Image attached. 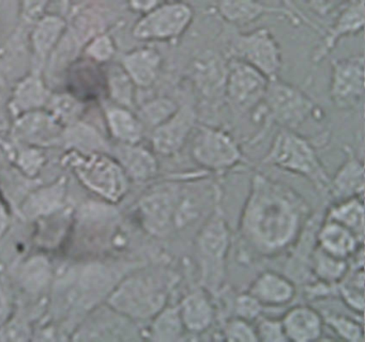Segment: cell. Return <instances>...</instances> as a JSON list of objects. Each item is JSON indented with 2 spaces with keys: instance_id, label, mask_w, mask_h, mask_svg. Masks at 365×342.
Segmentation results:
<instances>
[{
  "instance_id": "cell-22",
  "label": "cell",
  "mask_w": 365,
  "mask_h": 342,
  "mask_svg": "<svg viewBox=\"0 0 365 342\" xmlns=\"http://www.w3.org/2000/svg\"><path fill=\"white\" fill-rule=\"evenodd\" d=\"M247 292L262 306H284L296 296V284L284 274L273 271H262L250 284Z\"/></svg>"
},
{
  "instance_id": "cell-5",
  "label": "cell",
  "mask_w": 365,
  "mask_h": 342,
  "mask_svg": "<svg viewBox=\"0 0 365 342\" xmlns=\"http://www.w3.org/2000/svg\"><path fill=\"white\" fill-rule=\"evenodd\" d=\"M262 162L307 177L317 190L328 192L331 177L315 147L294 130L281 128L273 137Z\"/></svg>"
},
{
  "instance_id": "cell-32",
  "label": "cell",
  "mask_w": 365,
  "mask_h": 342,
  "mask_svg": "<svg viewBox=\"0 0 365 342\" xmlns=\"http://www.w3.org/2000/svg\"><path fill=\"white\" fill-rule=\"evenodd\" d=\"M61 143L69 149L84 153H106L110 151V145L101 134L93 126L80 121L63 128Z\"/></svg>"
},
{
  "instance_id": "cell-24",
  "label": "cell",
  "mask_w": 365,
  "mask_h": 342,
  "mask_svg": "<svg viewBox=\"0 0 365 342\" xmlns=\"http://www.w3.org/2000/svg\"><path fill=\"white\" fill-rule=\"evenodd\" d=\"M281 321L287 341L311 342L322 337V314L311 306H294L284 314Z\"/></svg>"
},
{
  "instance_id": "cell-36",
  "label": "cell",
  "mask_w": 365,
  "mask_h": 342,
  "mask_svg": "<svg viewBox=\"0 0 365 342\" xmlns=\"http://www.w3.org/2000/svg\"><path fill=\"white\" fill-rule=\"evenodd\" d=\"M180 104L168 96H158L145 102L138 109V119L144 125L145 130H151L168 121L177 110Z\"/></svg>"
},
{
  "instance_id": "cell-1",
  "label": "cell",
  "mask_w": 365,
  "mask_h": 342,
  "mask_svg": "<svg viewBox=\"0 0 365 342\" xmlns=\"http://www.w3.org/2000/svg\"><path fill=\"white\" fill-rule=\"evenodd\" d=\"M311 218V207L294 188L256 172L241 211L239 237L247 252L273 258L296 245Z\"/></svg>"
},
{
  "instance_id": "cell-34",
  "label": "cell",
  "mask_w": 365,
  "mask_h": 342,
  "mask_svg": "<svg viewBox=\"0 0 365 342\" xmlns=\"http://www.w3.org/2000/svg\"><path fill=\"white\" fill-rule=\"evenodd\" d=\"M349 269L347 260L331 256L315 245L311 254V273L317 281L336 284Z\"/></svg>"
},
{
  "instance_id": "cell-23",
  "label": "cell",
  "mask_w": 365,
  "mask_h": 342,
  "mask_svg": "<svg viewBox=\"0 0 365 342\" xmlns=\"http://www.w3.org/2000/svg\"><path fill=\"white\" fill-rule=\"evenodd\" d=\"M114 155L129 180L138 183L150 181L159 171V164L155 152H151L140 143H118L115 147Z\"/></svg>"
},
{
  "instance_id": "cell-25",
  "label": "cell",
  "mask_w": 365,
  "mask_h": 342,
  "mask_svg": "<svg viewBox=\"0 0 365 342\" xmlns=\"http://www.w3.org/2000/svg\"><path fill=\"white\" fill-rule=\"evenodd\" d=\"M54 271L50 260L43 254H35L19 265L16 280L19 288L31 297H43L52 288Z\"/></svg>"
},
{
  "instance_id": "cell-15",
  "label": "cell",
  "mask_w": 365,
  "mask_h": 342,
  "mask_svg": "<svg viewBox=\"0 0 365 342\" xmlns=\"http://www.w3.org/2000/svg\"><path fill=\"white\" fill-rule=\"evenodd\" d=\"M197 126V111L190 104L178 110L161 125L151 130L153 152L162 156H174L185 147Z\"/></svg>"
},
{
  "instance_id": "cell-7",
  "label": "cell",
  "mask_w": 365,
  "mask_h": 342,
  "mask_svg": "<svg viewBox=\"0 0 365 342\" xmlns=\"http://www.w3.org/2000/svg\"><path fill=\"white\" fill-rule=\"evenodd\" d=\"M63 164L89 190L106 200L119 202L129 190V177L116 160L104 153H84L71 150L63 157Z\"/></svg>"
},
{
  "instance_id": "cell-19",
  "label": "cell",
  "mask_w": 365,
  "mask_h": 342,
  "mask_svg": "<svg viewBox=\"0 0 365 342\" xmlns=\"http://www.w3.org/2000/svg\"><path fill=\"white\" fill-rule=\"evenodd\" d=\"M364 188V164L349 147H345V160L330 180L328 192L335 201L363 199Z\"/></svg>"
},
{
  "instance_id": "cell-40",
  "label": "cell",
  "mask_w": 365,
  "mask_h": 342,
  "mask_svg": "<svg viewBox=\"0 0 365 342\" xmlns=\"http://www.w3.org/2000/svg\"><path fill=\"white\" fill-rule=\"evenodd\" d=\"M135 87L123 66H116L110 75V94L119 106L133 108L135 104Z\"/></svg>"
},
{
  "instance_id": "cell-45",
  "label": "cell",
  "mask_w": 365,
  "mask_h": 342,
  "mask_svg": "<svg viewBox=\"0 0 365 342\" xmlns=\"http://www.w3.org/2000/svg\"><path fill=\"white\" fill-rule=\"evenodd\" d=\"M264 306L249 292L240 293L235 299V316L253 322L262 316Z\"/></svg>"
},
{
  "instance_id": "cell-37",
  "label": "cell",
  "mask_w": 365,
  "mask_h": 342,
  "mask_svg": "<svg viewBox=\"0 0 365 342\" xmlns=\"http://www.w3.org/2000/svg\"><path fill=\"white\" fill-rule=\"evenodd\" d=\"M65 27V21L57 16H46L38 23L33 34L34 48L38 56L44 57L50 53L61 38Z\"/></svg>"
},
{
  "instance_id": "cell-44",
  "label": "cell",
  "mask_w": 365,
  "mask_h": 342,
  "mask_svg": "<svg viewBox=\"0 0 365 342\" xmlns=\"http://www.w3.org/2000/svg\"><path fill=\"white\" fill-rule=\"evenodd\" d=\"M256 323L255 333L258 341L286 342L285 333L281 318H258Z\"/></svg>"
},
{
  "instance_id": "cell-3",
  "label": "cell",
  "mask_w": 365,
  "mask_h": 342,
  "mask_svg": "<svg viewBox=\"0 0 365 342\" xmlns=\"http://www.w3.org/2000/svg\"><path fill=\"white\" fill-rule=\"evenodd\" d=\"M175 282L172 274L142 265L117 284L106 303L138 324L149 322L168 305Z\"/></svg>"
},
{
  "instance_id": "cell-47",
  "label": "cell",
  "mask_w": 365,
  "mask_h": 342,
  "mask_svg": "<svg viewBox=\"0 0 365 342\" xmlns=\"http://www.w3.org/2000/svg\"><path fill=\"white\" fill-rule=\"evenodd\" d=\"M87 53L98 61H106L115 53L114 43L112 38L106 34H101L95 38V40L87 47Z\"/></svg>"
},
{
  "instance_id": "cell-4",
  "label": "cell",
  "mask_w": 365,
  "mask_h": 342,
  "mask_svg": "<svg viewBox=\"0 0 365 342\" xmlns=\"http://www.w3.org/2000/svg\"><path fill=\"white\" fill-rule=\"evenodd\" d=\"M221 200L215 203L194 241L200 286L211 295L217 294L223 289L226 260L232 244V231L222 209Z\"/></svg>"
},
{
  "instance_id": "cell-38",
  "label": "cell",
  "mask_w": 365,
  "mask_h": 342,
  "mask_svg": "<svg viewBox=\"0 0 365 342\" xmlns=\"http://www.w3.org/2000/svg\"><path fill=\"white\" fill-rule=\"evenodd\" d=\"M46 108H48V113L59 124L66 128L80 121L84 106L73 96L61 94V95L51 96Z\"/></svg>"
},
{
  "instance_id": "cell-12",
  "label": "cell",
  "mask_w": 365,
  "mask_h": 342,
  "mask_svg": "<svg viewBox=\"0 0 365 342\" xmlns=\"http://www.w3.org/2000/svg\"><path fill=\"white\" fill-rule=\"evenodd\" d=\"M138 325V323L103 303L83 318L70 339L76 341L140 340L144 336Z\"/></svg>"
},
{
  "instance_id": "cell-49",
  "label": "cell",
  "mask_w": 365,
  "mask_h": 342,
  "mask_svg": "<svg viewBox=\"0 0 365 342\" xmlns=\"http://www.w3.org/2000/svg\"><path fill=\"white\" fill-rule=\"evenodd\" d=\"M158 4H159V1H133L130 4V6H132L133 10L146 14L149 11L153 10L155 6H157Z\"/></svg>"
},
{
  "instance_id": "cell-8",
  "label": "cell",
  "mask_w": 365,
  "mask_h": 342,
  "mask_svg": "<svg viewBox=\"0 0 365 342\" xmlns=\"http://www.w3.org/2000/svg\"><path fill=\"white\" fill-rule=\"evenodd\" d=\"M269 123L294 130L317 113V105L303 90L279 77L270 79L262 100Z\"/></svg>"
},
{
  "instance_id": "cell-17",
  "label": "cell",
  "mask_w": 365,
  "mask_h": 342,
  "mask_svg": "<svg viewBox=\"0 0 365 342\" xmlns=\"http://www.w3.org/2000/svg\"><path fill=\"white\" fill-rule=\"evenodd\" d=\"M227 60L212 51H204L192 64L193 83L202 96L209 100L224 98Z\"/></svg>"
},
{
  "instance_id": "cell-6",
  "label": "cell",
  "mask_w": 365,
  "mask_h": 342,
  "mask_svg": "<svg viewBox=\"0 0 365 342\" xmlns=\"http://www.w3.org/2000/svg\"><path fill=\"white\" fill-rule=\"evenodd\" d=\"M181 180L157 184L138 200V220L151 237L165 239L182 229V205L187 187Z\"/></svg>"
},
{
  "instance_id": "cell-14",
  "label": "cell",
  "mask_w": 365,
  "mask_h": 342,
  "mask_svg": "<svg viewBox=\"0 0 365 342\" xmlns=\"http://www.w3.org/2000/svg\"><path fill=\"white\" fill-rule=\"evenodd\" d=\"M364 68L363 53L335 59L332 62L330 98L337 108H352L362 100Z\"/></svg>"
},
{
  "instance_id": "cell-27",
  "label": "cell",
  "mask_w": 365,
  "mask_h": 342,
  "mask_svg": "<svg viewBox=\"0 0 365 342\" xmlns=\"http://www.w3.org/2000/svg\"><path fill=\"white\" fill-rule=\"evenodd\" d=\"M219 14L228 23L247 24L256 21L262 15L281 14L289 17L290 21L299 23L301 15L286 4L285 6H270L259 1H220L217 4Z\"/></svg>"
},
{
  "instance_id": "cell-21",
  "label": "cell",
  "mask_w": 365,
  "mask_h": 342,
  "mask_svg": "<svg viewBox=\"0 0 365 342\" xmlns=\"http://www.w3.org/2000/svg\"><path fill=\"white\" fill-rule=\"evenodd\" d=\"M67 183V177H61L54 183L29 194L20 207L21 216L35 220L58 213L65 203Z\"/></svg>"
},
{
  "instance_id": "cell-29",
  "label": "cell",
  "mask_w": 365,
  "mask_h": 342,
  "mask_svg": "<svg viewBox=\"0 0 365 342\" xmlns=\"http://www.w3.org/2000/svg\"><path fill=\"white\" fill-rule=\"evenodd\" d=\"M106 119L112 136L118 143L136 145L144 138L145 128L136 113L119 105L106 108Z\"/></svg>"
},
{
  "instance_id": "cell-42",
  "label": "cell",
  "mask_w": 365,
  "mask_h": 342,
  "mask_svg": "<svg viewBox=\"0 0 365 342\" xmlns=\"http://www.w3.org/2000/svg\"><path fill=\"white\" fill-rule=\"evenodd\" d=\"M222 336L223 339L227 341L258 342L255 328L252 323L237 316L230 318L224 324Z\"/></svg>"
},
{
  "instance_id": "cell-46",
  "label": "cell",
  "mask_w": 365,
  "mask_h": 342,
  "mask_svg": "<svg viewBox=\"0 0 365 342\" xmlns=\"http://www.w3.org/2000/svg\"><path fill=\"white\" fill-rule=\"evenodd\" d=\"M16 299L9 284L0 279V327H3L14 314L16 308Z\"/></svg>"
},
{
  "instance_id": "cell-26",
  "label": "cell",
  "mask_w": 365,
  "mask_h": 342,
  "mask_svg": "<svg viewBox=\"0 0 365 342\" xmlns=\"http://www.w3.org/2000/svg\"><path fill=\"white\" fill-rule=\"evenodd\" d=\"M162 62L161 53L157 49L145 46L125 53L121 66L136 87L149 88L157 81Z\"/></svg>"
},
{
  "instance_id": "cell-41",
  "label": "cell",
  "mask_w": 365,
  "mask_h": 342,
  "mask_svg": "<svg viewBox=\"0 0 365 342\" xmlns=\"http://www.w3.org/2000/svg\"><path fill=\"white\" fill-rule=\"evenodd\" d=\"M27 314L16 304L14 314L10 320L0 327V340L3 341H27L33 339L34 331Z\"/></svg>"
},
{
  "instance_id": "cell-48",
  "label": "cell",
  "mask_w": 365,
  "mask_h": 342,
  "mask_svg": "<svg viewBox=\"0 0 365 342\" xmlns=\"http://www.w3.org/2000/svg\"><path fill=\"white\" fill-rule=\"evenodd\" d=\"M9 226L10 214L5 203H4L3 199L0 198V239L7 232Z\"/></svg>"
},
{
  "instance_id": "cell-30",
  "label": "cell",
  "mask_w": 365,
  "mask_h": 342,
  "mask_svg": "<svg viewBox=\"0 0 365 342\" xmlns=\"http://www.w3.org/2000/svg\"><path fill=\"white\" fill-rule=\"evenodd\" d=\"M51 96L50 91L46 89L40 77H27L14 90L10 100V110L14 117L40 110V108L48 105Z\"/></svg>"
},
{
  "instance_id": "cell-39",
  "label": "cell",
  "mask_w": 365,
  "mask_h": 342,
  "mask_svg": "<svg viewBox=\"0 0 365 342\" xmlns=\"http://www.w3.org/2000/svg\"><path fill=\"white\" fill-rule=\"evenodd\" d=\"M324 324L328 325L341 339L349 342L364 341L363 323L334 312L324 311L322 314Z\"/></svg>"
},
{
  "instance_id": "cell-18",
  "label": "cell",
  "mask_w": 365,
  "mask_h": 342,
  "mask_svg": "<svg viewBox=\"0 0 365 342\" xmlns=\"http://www.w3.org/2000/svg\"><path fill=\"white\" fill-rule=\"evenodd\" d=\"M365 21L364 1L344 2L339 15L324 32L322 43L315 49L312 60L315 63L324 60L341 38L362 31Z\"/></svg>"
},
{
  "instance_id": "cell-16",
  "label": "cell",
  "mask_w": 365,
  "mask_h": 342,
  "mask_svg": "<svg viewBox=\"0 0 365 342\" xmlns=\"http://www.w3.org/2000/svg\"><path fill=\"white\" fill-rule=\"evenodd\" d=\"M63 128L48 111L36 110L18 117L12 136L31 147H53L63 141Z\"/></svg>"
},
{
  "instance_id": "cell-9",
  "label": "cell",
  "mask_w": 365,
  "mask_h": 342,
  "mask_svg": "<svg viewBox=\"0 0 365 342\" xmlns=\"http://www.w3.org/2000/svg\"><path fill=\"white\" fill-rule=\"evenodd\" d=\"M190 155L204 170L215 173L230 170L245 160L240 145L230 133L200 124L192 133Z\"/></svg>"
},
{
  "instance_id": "cell-31",
  "label": "cell",
  "mask_w": 365,
  "mask_h": 342,
  "mask_svg": "<svg viewBox=\"0 0 365 342\" xmlns=\"http://www.w3.org/2000/svg\"><path fill=\"white\" fill-rule=\"evenodd\" d=\"M187 333L178 306L166 305L159 314H155L150 321L143 336L151 341L157 342H176L185 339Z\"/></svg>"
},
{
  "instance_id": "cell-11",
  "label": "cell",
  "mask_w": 365,
  "mask_h": 342,
  "mask_svg": "<svg viewBox=\"0 0 365 342\" xmlns=\"http://www.w3.org/2000/svg\"><path fill=\"white\" fill-rule=\"evenodd\" d=\"M193 19V8L187 2H159L138 19L133 28V36L153 42L176 40L189 29Z\"/></svg>"
},
{
  "instance_id": "cell-35",
  "label": "cell",
  "mask_w": 365,
  "mask_h": 342,
  "mask_svg": "<svg viewBox=\"0 0 365 342\" xmlns=\"http://www.w3.org/2000/svg\"><path fill=\"white\" fill-rule=\"evenodd\" d=\"M364 267L349 269L336 284V294L349 309L363 316L364 312Z\"/></svg>"
},
{
  "instance_id": "cell-33",
  "label": "cell",
  "mask_w": 365,
  "mask_h": 342,
  "mask_svg": "<svg viewBox=\"0 0 365 342\" xmlns=\"http://www.w3.org/2000/svg\"><path fill=\"white\" fill-rule=\"evenodd\" d=\"M324 218L334 220L351 231L364 244V203L361 198L335 201L327 211Z\"/></svg>"
},
{
  "instance_id": "cell-43",
  "label": "cell",
  "mask_w": 365,
  "mask_h": 342,
  "mask_svg": "<svg viewBox=\"0 0 365 342\" xmlns=\"http://www.w3.org/2000/svg\"><path fill=\"white\" fill-rule=\"evenodd\" d=\"M16 162L19 168L27 177H35L43 167L46 157L38 147L26 145L25 149L20 150L16 155Z\"/></svg>"
},
{
  "instance_id": "cell-2",
  "label": "cell",
  "mask_w": 365,
  "mask_h": 342,
  "mask_svg": "<svg viewBox=\"0 0 365 342\" xmlns=\"http://www.w3.org/2000/svg\"><path fill=\"white\" fill-rule=\"evenodd\" d=\"M140 266L138 263L119 265L96 261L66 269L53 280L48 306L51 320L56 316L63 324L61 329L67 335L73 333L91 310L106 303L117 284Z\"/></svg>"
},
{
  "instance_id": "cell-20",
  "label": "cell",
  "mask_w": 365,
  "mask_h": 342,
  "mask_svg": "<svg viewBox=\"0 0 365 342\" xmlns=\"http://www.w3.org/2000/svg\"><path fill=\"white\" fill-rule=\"evenodd\" d=\"M177 306L187 333L200 335L212 326L215 307L210 293L202 286L185 294Z\"/></svg>"
},
{
  "instance_id": "cell-28",
  "label": "cell",
  "mask_w": 365,
  "mask_h": 342,
  "mask_svg": "<svg viewBox=\"0 0 365 342\" xmlns=\"http://www.w3.org/2000/svg\"><path fill=\"white\" fill-rule=\"evenodd\" d=\"M316 245L331 256L347 260L363 243L339 222L324 218L316 230Z\"/></svg>"
},
{
  "instance_id": "cell-13",
  "label": "cell",
  "mask_w": 365,
  "mask_h": 342,
  "mask_svg": "<svg viewBox=\"0 0 365 342\" xmlns=\"http://www.w3.org/2000/svg\"><path fill=\"white\" fill-rule=\"evenodd\" d=\"M269 81L256 68L238 60L228 59L224 98L234 113L245 115L262 104Z\"/></svg>"
},
{
  "instance_id": "cell-10",
  "label": "cell",
  "mask_w": 365,
  "mask_h": 342,
  "mask_svg": "<svg viewBox=\"0 0 365 342\" xmlns=\"http://www.w3.org/2000/svg\"><path fill=\"white\" fill-rule=\"evenodd\" d=\"M228 59L243 62L268 79L279 77L283 66L281 46L268 28L236 33L228 47Z\"/></svg>"
}]
</instances>
